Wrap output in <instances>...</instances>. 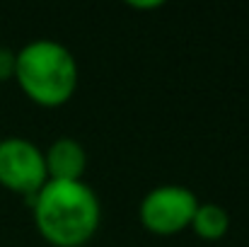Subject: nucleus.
Here are the masks:
<instances>
[{"mask_svg": "<svg viewBox=\"0 0 249 247\" xmlns=\"http://www.w3.org/2000/svg\"><path fill=\"white\" fill-rule=\"evenodd\" d=\"M44 165L46 177L53 182H83L87 172V151L80 141L61 136L44 151Z\"/></svg>", "mask_w": 249, "mask_h": 247, "instance_id": "39448f33", "label": "nucleus"}, {"mask_svg": "<svg viewBox=\"0 0 249 247\" xmlns=\"http://www.w3.org/2000/svg\"><path fill=\"white\" fill-rule=\"evenodd\" d=\"M46 182L44 151L36 143L22 136H7L0 141V187L29 199Z\"/></svg>", "mask_w": 249, "mask_h": 247, "instance_id": "20e7f679", "label": "nucleus"}, {"mask_svg": "<svg viewBox=\"0 0 249 247\" xmlns=\"http://www.w3.org/2000/svg\"><path fill=\"white\" fill-rule=\"evenodd\" d=\"M128 7H133V10H158V7H162V2L160 0H153V2H128Z\"/></svg>", "mask_w": 249, "mask_h": 247, "instance_id": "6e6552de", "label": "nucleus"}, {"mask_svg": "<svg viewBox=\"0 0 249 247\" xmlns=\"http://www.w3.org/2000/svg\"><path fill=\"white\" fill-rule=\"evenodd\" d=\"M15 61H17V51L0 46V82L15 80Z\"/></svg>", "mask_w": 249, "mask_h": 247, "instance_id": "0eeeda50", "label": "nucleus"}, {"mask_svg": "<svg viewBox=\"0 0 249 247\" xmlns=\"http://www.w3.org/2000/svg\"><path fill=\"white\" fill-rule=\"evenodd\" d=\"M15 80L34 104L63 107L73 99L80 71L73 51L56 39H32L17 51Z\"/></svg>", "mask_w": 249, "mask_h": 247, "instance_id": "f03ea898", "label": "nucleus"}, {"mask_svg": "<svg viewBox=\"0 0 249 247\" xmlns=\"http://www.w3.org/2000/svg\"><path fill=\"white\" fill-rule=\"evenodd\" d=\"M198 204L201 201L189 187L160 184L141 199L138 221L148 233L158 238H172V235L184 233L191 226V218Z\"/></svg>", "mask_w": 249, "mask_h": 247, "instance_id": "7ed1b4c3", "label": "nucleus"}, {"mask_svg": "<svg viewBox=\"0 0 249 247\" xmlns=\"http://www.w3.org/2000/svg\"><path fill=\"white\" fill-rule=\"evenodd\" d=\"M32 216L39 235L53 247L87 245L102 223V204L94 189L83 182H53L49 179L34 196Z\"/></svg>", "mask_w": 249, "mask_h": 247, "instance_id": "f257e3e1", "label": "nucleus"}, {"mask_svg": "<svg viewBox=\"0 0 249 247\" xmlns=\"http://www.w3.org/2000/svg\"><path fill=\"white\" fill-rule=\"evenodd\" d=\"M196 238L206 240V243H215V240H223L230 230V213L225 211V206L220 204H198L194 218H191V226Z\"/></svg>", "mask_w": 249, "mask_h": 247, "instance_id": "423d86ee", "label": "nucleus"}]
</instances>
